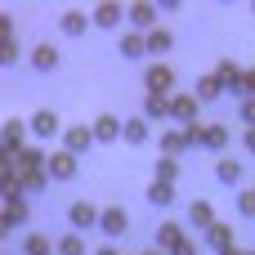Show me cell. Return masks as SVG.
I'll use <instances>...</instances> for the list:
<instances>
[{"label":"cell","instance_id":"cell-34","mask_svg":"<svg viewBox=\"0 0 255 255\" xmlns=\"http://www.w3.org/2000/svg\"><path fill=\"white\" fill-rule=\"evenodd\" d=\"M184 139H188V148H202V139H206V126H184Z\"/></svg>","mask_w":255,"mask_h":255},{"label":"cell","instance_id":"cell-33","mask_svg":"<svg viewBox=\"0 0 255 255\" xmlns=\"http://www.w3.org/2000/svg\"><path fill=\"white\" fill-rule=\"evenodd\" d=\"M238 121H247V130H255V99H242L238 103Z\"/></svg>","mask_w":255,"mask_h":255},{"label":"cell","instance_id":"cell-36","mask_svg":"<svg viewBox=\"0 0 255 255\" xmlns=\"http://www.w3.org/2000/svg\"><path fill=\"white\" fill-rule=\"evenodd\" d=\"M170 255H197V242H193V238H184V242H179Z\"/></svg>","mask_w":255,"mask_h":255},{"label":"cell","instance_id":"cell-5","mask_svg":"<svg viewBox=\"0 0 255 255\" xmlns=\"http://www.w3.org/2000/svg\"><path fill=\"white\" fill-rule=\"evenodd\" d=\"M76 166H81V157H72V152L63 148V152H49V166H45V170H49V179L67 184V179L76 175Z\"/></svg>","mask_w":255,"mask_h":255},{"label":"cell","instance_id":"cell-24","mask_svg":"<svg viewBox=\"0 0 255 255\" xmlns=\"http://www.w3.org/2000/svg\"><path fill=\"white\" fill-rule=\"evenodd\" d=\"M0 31H4V40H0V63L13 67V63H18V40H13V31H9V18H0Z\"/></svg>","mask_w":255,"mask_h":255},{"label":"cell","instance_id":"cell-31","mask_svg":"<svg viewBox=\"0 0 255 255\" xmlns=\"http://www.w3.org/2000/svg\"><path fill=\"white\" fill-rule=\"evenodd\" d=\"M22 255H49V238H45V233H31V238L22 242Z\"/></svg>","mask_w":255,"mask_h":255},{"label":"cell","instance_id":"cell-27","mask_svg":"<svg viewBox=\"0 0 255 255\" xmlns=\"http://www.w3.org/2000/svg\"><path fill=\"white\" fill-rule=\"evenodd\" d=\"M206 247H215V251H233V229H229V224L206 229Z\"/></svg>","mask_w":255,"mask_h":255},{"label":"cell","instance_id":"cell-9","mask_svg":"<svg viewBox=\"0 0 255 255\" xmlns=\"http://www.w3.org/2000/svg\"><path fill=\"white\" fill-rule=\"evenodd\" d=\"M22 139H27V126H22L18 117H9V121H4V130H0L4 157H18V152H22Z\"/></svg>","mask_w":255,"mask_h":255},{"label":"cell","instance_id":"cell-26","mask_svg":"<svg viewBox=\"0 0 255 255\" xmlns=\"http://www.w3.org/2000/svg\"><path fill=\"white\" fill-rule=\"evenodd\" d=\"M143 197H148L152 206H170V202H175V184H161V179H152Z\"/></svg>","mask_w":255,"mask_h":255},{"label":"cell","instance_id":"cell-13","mask_svg":"<svg viewBox=\"0 0 255 255\" xmlns=\"http://www.w3.org/2000/svg\"><path fill=\"white\" fill-rule=\"evenodd\" d=\"M99 27H121V18H130V9H121V4H112V0H103V4H94V13H90Z\"/></svg>","mask_w":255,"mask_h":255},{"label":"cell","instance_id":"cell-17","mask_svg":"<svg viewBox=\"0 0 255 255\" xmlns=\"http://www.w3.org/2000/svg\"><path fill=\"white\" fill-rule=\"evenodd\" d=\"M117 49H121V58H143V54H148V36H143V31H126Z\"/></svg>","mask_w":255,"mask_h":255},{"label":"cell","instance_id":"cell-20","mask_svg":"<svg viewBox=\"0 0 255 255\" xmlns=\"http://www.w3.org/2000/svg\"><path fill=\"white\" fill-rule=\"evenodd\" d=\"M143 117L148 121H170V99L166 94H148L143 99Z\"/></svg>","mask_w":255,"mask_h":255},{"label":"cell","instance_id":"cell-29","mask_svg":"<svg viewBox=\"0 0 255 255\" xmlns=\"http://www.w3.org/2000/svg\"><path fill=\"white\" fill-rule=\"evenodd\" d=\"M152 179H161V184H175V179H179V161H175V157H157V166H152Z\"/></svg>","mask_w":255,"mask_h":255},{"label":"cell","instance_id":"cell-22","mask_svg":"<svg viewBox=\"0 0 255 255\" xmlns=\"http://www.w3.org/2000/svg\"><path fill=\"white\" fill-rule=\"evenodd\" d=\"M157 143H161V157H175V161H179V152H188V139H184V130H166Z\"/></svg>","mask_w":255,"mask_h":255},{"label":"cell","instance_id":"cell-11","mask_svg":"<svg viewBox=\"0 0 255 255\" xmlns=\"http://www.w3.org/2000/svg\"><path fill=\"white\" fill-rule=\"evenodd\" d=\"M130 27L134 31H157V4H148V0H139V4H130Z\"/></svg>","mask_w":255,"mask_h":255},{"label":"cell","instance_id":"cell-8","mask_svg":"<svg viewBox=\"0 0 255 255\" xmlns=\"http://www.w3.org/2000/svg\"><path fill=\"white\" fill-rule=\"evenodd\" d=\"M90 130H94V139H99V143H117V139H121V130H126V121H121V117H112V112H103V117H94V126H90Z\"/></svg>","mask_w":255,"mask_h":255},{"label":"cell","instance_id":"cell-32","mask_svg":"<svg viewBox=\"0 0 255 255\" xmlns=\"http://www.w3.org/2000/svg\"><path fill=\"white\" fill-rule=\"evenodd\" d=\"M58 255H85V242H81V233H67V238L58 242Z\"/></svg>","mask_w":255,"mask_h":255},{"label":"cell","instance_id":"cell-7","mask_svg":"<svg viewBox=\"0 0 255 255\" xmlns=\"http://www.w3.org/2000/svg\"><path fill=\"white\" fill-rule=\"evenodd\" d=\"M27 130L36 134V139H54L58 130H63V121H58V112H49V108H40L31 121H27Z\"/></svg>","mask_w":255,"mask_h":255},{"label":"cell","instance_id":"cell-39","mask_svg":"<svg viewBox=\"0 0 255 255\" xmlns=\"http://www.w3.org/2000/svg\"><path fill=\"white\" fill-rule=\"evenodd\" d=\"M94 255H121V251H117V247H99Z\"/></svg>","mask_w":255,"mask_h":255},{"label":"cell","instance_id":"cell-1","mask_svg":"<svg viewBox=\"0 0 255 255\" xmlns=\"http://www.w3.org/2000/svg\"><path fill=\"white\" fill-rule=\"evenodd\" d=\"M215 76H220V85H224V94H233V99H247V72L233 63V58H224L220 67H215Z\"/></svg>","mask_w":255,"mask_h":255},{"label":"cell","instance_id":"cell-15","mask_svg":"<svg viewBox=\"0 0 255 255\" xmlns=\"http://www.w3.org/2000/svg\"><path fill=\"white\" fill-rule=\"evenodd\" d=\"M215 179L229 184V188H238V184H242V161H238V157H220V161H215Z\"/></svg>","mask_w":255,"mask_h":255},{"label":"cell","instance_id":"cell-21","mask_svg":"<svg viewBox=\"0 0 255 255\" xmlns=\"http://www.w3.org/2000/svg\"><path fill=\"white\" fill-rule=\"evenodd\" d=\"M148 117H134V121H126V130H121V139L130 143V148H139V143H148Z\"/></svg>","mask_w":255,"mask_h":255},{"label":"cell","instance_id":"cell-4","mask_svg":"<svg viewBox=\"0 0 255 255\" xmlns=\"http://www.w3.org/2000/svg\"><path fill=\"white\" fill-rule=\"evenodd\" d=\"M94 143H99V139H94V130H90V126H67V130H63V148H67L72 157L90 152Z\"/></svg>","mask_w":255,"mask_h":255},{"label":"cell","instance_id":"cell-2","mask_svg":"<svg viewBox=\"0 0 255 255\" xmlns=\"http://www.w3.org/2000/svg\"><path fill=\"white\" fill-rule=\"evenodd\" d=\"M143 85H148V94H166V99H170V90H175V72H170L166 63H148Z\"/></svg>","mask_w":255,"mask_h":255},{"label":"cell","instance_id":"cell-19","mask_svg":"<svg viewBox=\"0 0 255 255\" xmlns=\"http://www.w3.org/2000/svg\"><path fill=\"white\" fill-rule=\"evenodd\" d=\"M0 224H4V229L27 224V202H22V197H4V215H0Z\"/></svg>","mask_w":255,"mask_h":255},{"label":"cell","instance_id":"cell-12","mask_svg":"<svg viewBox=\"0 0 255 255\" xmlns=\"http://www.w3.org/2000/svg\"><path fill=\"white\" fill-rule=\"evenodd\" d=\"M184 238H188V233H184V224H175V220H166V224H157V251H175V247H179V242H184Z\"/></svg>","mask_w":255,"mask_h":255},{"label":"cell","instance_id":"cell-30","mask_svg":"<svg viewBox=\"0 0 255 255\" xmlns=\"http://www.w3.org/2000/svg\"><path fill=\"white\" fill-rule=\"evenodd\" d=\"M175 45V36L166 31V27H157V31H148V54H166Z\"/></svg>","mask_w":255,"mask_h":255},{"label":"cell","instance_id":"cell-14","mask_svg":"<svg viewBox=\"0 0 255 255\" xmlns=\"http://www.w3.org/2000/svg\"><path fill=\"white\" fill-rule=\"evenodd\" d=\"M13 166H18V175H36V170H45V166H49V157H45L40 148H22V152L13 157Z\"/></svg>","mask_w":255,"mask_h":255},{"label":"cell","instance_id":"cell-23","mask_svg":"<svg viewBox=\"0 0 255 255\" xmlns=\"http://www.w3.org/2000/svg\"><path fill=\"white\" fill-rule=\"evenodd\" d=\"M188 224H193V229H215L220 220H215L211 202H193V206H188Z\"/></svg>","mask_w":255,"mask_h":255},{"label":"cell","instance_id":"cell-35","mask_svg":"<svg viewBox=\"0 0 255 255\" xmlns=\"http://www.w3.org/2000/svg\"><path fill=\"white\" fill-rule=\"evenodd\" d=\"M238 211H242V215H255V188L238 193Z\"/></svg>","mask_w":255,"mask_h":255},{"label":"cell","instance_id":"cell-38","mask_svg":"<svg viewBox=\"0 0 255 255\" xmlns=\"http://www.w3.org/2000/svg\"><path fill=\"white\" fill-rule=\"evenodd\" d=\"M242 143H247V152L255 157V130H247V139H242Z\"/></svg>","mask_w":255,"mask_h":255},{"label":"cell","instance_id":"cell-25","mask_svg":"<svg viewBox=\"0 0 255 255\" xmlns=\"http://www.w3.org/2000/svg\"><path fill=\"white\" fill-rule=\"evenodd\" d=\"M202 148H211V152H224L229 148V126H206V139H202Z\"/></svg>","mask_w":255,"mask_h":255},{"label":"cell","instance_id":"cell-41","mask_svg":"<svg viewBox=\"0 0 255 255\" xmlns=\"http://www.w3.org/2000/svg\"><path fill=\"white\" fill-rule=\"evenodd\" d=\"M143 255H166V251H157V247H152V251H143Z\"/></svg>","mask_w":255,"mask_h":255},{"label":"cell","instance_id":"cell-6","mask_svg":"<svg viewBox=\"0 0 255 255\" xmlns=\"http://www.w3.org/2000/svg\"><path fill=\"white\" fill-rule=\"evenodd\" d=\"M67 220H72V229L81 233V229H99L103 211H99V206H90V202H72V206H67Z\"/></svg>","mask_w":255,"mask_h":255},{"label":"cell","instance_id":"cell-40","mask_svg":"<svg viewBox=\"0 0 255 255\" xmlns=\"http://www.w3.org/2000/svg\"><path fill=\"white\" fill-rule=\"evenodd\" d=\"M220 255H247V251H238V247H233V251H220Z\"/></svg>","mask_w":255,"mask_h":255},{"label":"cell","instance_id":"cell-16","mask_svg":"<svg viewBox=\"0 0 255 255\" xmlns=\"http://www.w3.org/2000/svg\"><path fill=\"white\" fill-rule=\"evenodd\" d=\"M94 18L90 13H81V9H67L63 18H58V27H63V36H85V27H90Z\"/></svg>","mask_w":255,"mask_h":255},{"label":"cell","instance_id":"cell-10","mask_svg":"<svg viewBox=\"0 0 255 255\" xmlns=\"http://www.w3.org/2000/svg\"><path fill=\"white\" fill-rule=\"evenodd\" d=\"M130 229V215L121 211V206H103V220H99V233L103 238H121Z\"/></svg>","mask_w":255,"mask_h":255},{"label":"cell","instance_id":"cell-3","mask_svg":"<svg viewBox=\"0 0 255 255\" xmlns=\"http://www.w3.org/2000/svg\"><path fill=\"white\" fill-rule=\"evenodd\" d=\"M197 94H170V121L179 126H197Z\"/></svg>","mask_w":255,"mask_h":255},{"label":"cell","instance_id":"cell-18","mask_svg":"<svg viewBox=\"0 0 255 255\" xmlns=\"http://www.w3.org/2000/svg\"><path fill=\"white\" fill-rule=\"evenodd\" d=\"M193 94H197V103H215V99L224 94V85H220L215 72H206V76H197V90H193Z\"/></svg>","mask_w":255,"mask_h":255},{"label":"cell","instance_id":"cell-28","mask_svg":"<svg viewBox=\"0 0 255 255\" xmlns=\"http://www.w3.org/2000/svg\"><path fill=\"white\" fill-rule=\"evenodd\" d=\"M31 67H36V72H54V67H58V49H54V45H40V49L31 54Z\"/></svg>","mask_w":255,"mask_h":255},{"label":"cell","instance_id":"cell-37","mask_svg":"<svg viewBox=\"0 0 255 255\" xmlns=\"http://www.w3.org/2000/svg\"><path fill=\"white\" fill-rule=\"evenodd\" d=\"M247 99H255V67L247 72Z\"/></svg>","mask_w":255,"mask_h":255}]
</instances>
